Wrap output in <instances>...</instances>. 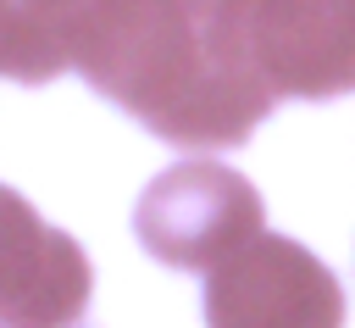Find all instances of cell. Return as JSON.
<instances>
[{
    "label": "cell",
    "mask_w": 355,
    "mask_h": 328,
    "mask_svg": "<svg viewBox=\"0 0 355 328\" xmlns=\"http://www.w3.org/2000/svg\"><path fill=\"white\" fill-rule=\"evenodd\" d=\"M211 328H344V289L305 245L255 233L205 284Z\"/></svg>",
    "instance_id": "cell-3"
},
{
    "label": "cell",
    "mask_w": 355,
    "mask_h": 328,
    "mask_svg": "<svg viewBox=\"0 0 355 328\" xmlns=\"http://www.w3.org/2000/svg\"><path fill=\"white\" fill-rule=\"evenodd\" d=\"M61 61L172 145H244L272 89L233 56L216 0H55Z\"/></svg>",
    "instance_id": "cell-1"
},
{
    "label": "cell",
    "mask_w": 355,
    "mask_h": 328,
    "mask_svg": "<svg viewBox=\"0 0 355 328\" xmlns=\"http://www.w3.org/2000/svg\"><path fill=\"white\" fill-rule=\"evenodd\" d=\"M261 233V195L222 161H183L139 200V239L172 267L211 272Z\"/></svg>",
    "instance_id": "cell-4"
},
{
    "label": "cell",
    "mask_w": 355,
    "mask_h": 328,
    "mask_svg": "<svg viewBox=\"0 0 355 328\" xmlns=\"http://www.w3.org/2000/svg\"><path fill=\"white\" fill-rule=\"evenodd\" d=\"M216 22L277 100L355 89V0H216Z\"/></svg>",
    "instance_id": "cell-2"
}]
</instances>
